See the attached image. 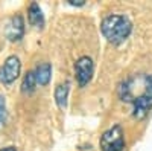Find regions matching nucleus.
<instances>
[{
    "instance_id": "39448f33",
    "label": "nucleus",
    "mask_w": 152,
    "mask_h": 151,
    "mask_svg": "<svg viewBox=\"0 0 152 151\" xmlns=\"http://www.w3.org/2000/svg\"><path fill=\"white\" fill-rule=\"evenodd\" d=\"M93 73H94V63L90 57L84 55V57L76 60V63H75V77H76V81H78V84L81 87H85L91 81Z\"/></svg>"
},
{
    "instance_id": "7ed1b4c3",
    "label": "nucleus",
    "mask_w": 152,
    "mask_h": 151,
    "mask_svg": "<svg viewBox=\"0 0 152 151\" xmlns=\"http://www.w3.org/2000/svg\"><path fill=\"white\" fill-rule=\"evenodd\" d=\"M99 147L102 151H123L125 150V133L122 125H113L100 136Z\"/></svg>"
},
{
    "instance_id": "f257e3e1",
    "label": "nucleus",
    "mask_w": 152,
    "mask_h": 151,
    "mask_svg": "<svg viewBox=\"0 0 152 151\" xmlns=\"http://www.w3.org/2000/svg\"><path fill=\"white\" fill-rule=\"evenodd\" d=\"M119 98L132 104V116L143 119L152 110V75H134L119 85Z\"/></svg>"
},
{
    "instance_id": "0eeeda50",
    "label": "nucleus",
    "mask_w": 152,
    "mask_h": 151,
    "mask_svg": "<svg viewBox=\"0 0 152 151\" xmlns=\"http://www.w3.org/2000/svg\"><path fill=\"white\" fill-rule=\"evenodd\" d=\"M28 21L35 29H43L44 26V14L37 2H32L28 8Z\"/></svg>"
},
{
    "instance_id": "6e6552de",
    "label": "nucleus",
    "mask_w": 152,
    "mask_h": 151,
    "mask_svg": "<svg viewBox=\"0 0 152 151\" xmlns=\"http://www.w3.org/2000/svg\"><path fill=\"white\" fill-rule=\"evenodd\" d=\"M34 75H35V81L37 85H47L52 80V64L50 63H40L35 69H34Z\"/></svg>"
},
{
    "instance_id": "f03ea898",
    "label": "nucleus",
    "mask_w": 152,
    "mask_h": 151,
    "mask_svg": "<svg viewBox=\"0 0 152 151\" xmlns=\"http://www.w3.org/2000/svg\"><path fill=\"white\" fill-rule=\"evenodd\" d=\"M100 32L110 43L120 44L131 35L132 23L126 15L111 14V15H107L100 23Z\"/></svg>"
},
{
    "instance_id": "f8f14e48",
    "label": "nucleus",
    "mask_w": 152,
    "mask_h": 151,
    "mask_svg": "<svg viewBox=\"0 0 152 151\" xmlns=\"http://www.w3.org/2000/svg\"><path fill=\"white\" fill-rule=\"evenodd\" d=\"M69 5H72V6H84L85 0H69Z\"/></svg>"
},
{
    "instance_id": "423d86ee",
    "label": "nucleus",
    "mask_w": 152,
    "mask_h": 151,
    "mask_svg": "<svg viewBox=\"0 0 152 151\" xmlns=\"http://www.w3.org/2000/svg\"><path fill=\"white\" fill-rule=\"evenodd\" d=\"M24 18L21 14H15L12 15L8 21H6V26H5V35L9 41H20L24 35Z\"/></svg>"
},
{
    "instance_id": "ddd939ff",
    "label": "nucleus",
    "mask_w": 152,
    "mask_h": 151,
    "mask_svg": "<svg viewBox=\"0 0 152 151\" xmlns=\"http://www.w3.org/2000/svg\"><path fill=\"white\" fill-rule=\"evenodd\" d=\"M0 151H17V148L15 147H5V148H2Z\"/></svg>"
},
{
    "instance_id": "20e7f679",
    "label": "nucleus",
    "mask_w": 152,
    "mask_h": 151,
    "mask_svg": "<svg viewBox=\"0 0 152 151\" xmlns=\"http://www.w3.org/2000/svg\"><path fill=\"white\" fill-rule=\"evenodd\" d=\"M21 72V61L17 55H9L5 63L0 66V82L9 85L12 84L18 77Z\"/></svg>"
},
{
    "instance_id": "9d476101",
    "label": "nucleus",
    "mask_w": 152,
    "mask_h": 151,
    "mask_svg": "<svg viewBox=\"0 0 152 151\" xmlns=\"http://www.w3.org/2000/svg\"><path fill=\"white\" fill-rule=\"evenodd\" d=\"M37 89V81H35V75H34V70H29L26 75L23 77V81H21V92L24 95H31L34 93Z\"/></svg>"
},
{
    "instance_id": "1a4fd4ad",
    "label": "nucleus",
    "mask_w": 152,
    "mask_h": 151,
    "mask_svg": "<svg viewBox=\"0 0 152 151\" xmlns=\"http://www.w3.org/2000/svg\"><path fill=\"white\" fill-rule=\"evenodd\" d=\"M69 93H70V82L69 81H64V82H59L56 87H55V102L56 105L64 110L67 107V99H69Z\"/></svg>"
},
{
    "instance_id": "9b49d317",
    "label": "nucleus",
    "mask_w": 152,
    "mask_h": 151,
    "mask_svg": "<svg viewBox=\"0 0 152 151\" xmlns=\"http://www.w3.org/2000/svg\"><path fill=\"white\" fill-rule=\"evenodd\" d=\"M5 116H6V101L0 95V124L5 121Z\"/></svg>"
}]
</instances>
